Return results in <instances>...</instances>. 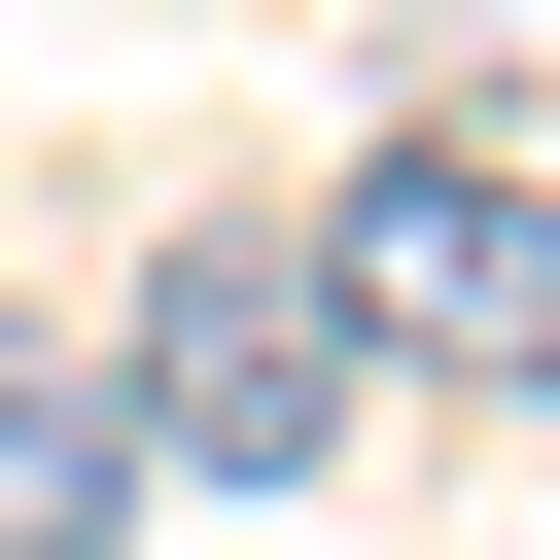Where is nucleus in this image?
<instances>
[{
  "label": "nucleus",
  "instance_id": "1",
  "mask_svg": "<svg viewBox=\"0 0 560 560\" xmlns=\"http://www.w3.org/2000/svg\"><path fill=\"white\" fill-rule=\"evenodd\" d=\"M105 420H140V490H315V455H350V280H315V210H175Z\"/></svg>",
  "mask_w": 560,
  "mask_h": 560
},
{
  "label": "nucleus",
  "instance_id": "2",
  "mask_svg": "<svg viewBox=\"0 0 560 560\" xmlns=\"http://www.w3.org/2000/svg\"><path fill=\"white\" fill-rule=\"evenodd\" d=\"M315 280H350V385H490V420H560V175L385 140V175L315 210Z\"/></svg>",
  "mask_w": 560,
  "mask_h": 560
},
{
  "label": "nucleus",
  "instance_id": "3",
  "mask_svg": "<svg viewBox=\"0 0 560 560\" xmlns=\"http://www.w3.org/2000/svg\"><path fill=\"white\" fill-rule=\"evenodd\" d=\"M140 525V420H105V350H0V560H105Z\"/></svg>",
  "mask_w": 560,
  "mask_h": 560
}]
</instances>
